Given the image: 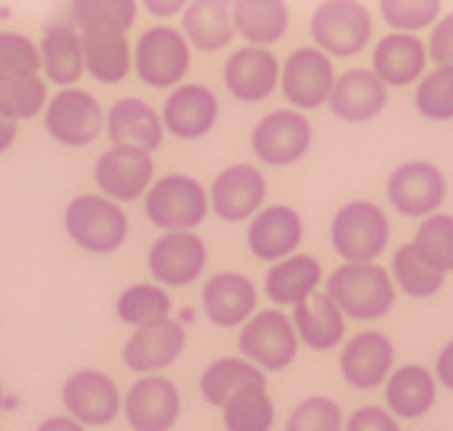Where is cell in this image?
<instances>
[{
	"label": "cell",
	"mask_w": 453,
	"mask_h": 431,
	"mask_svg": "<svg viewBox=\"0 0 453 431\" xmlns=\"http://www.w3.org/2000/svg\"><path fill=\"white\" fill-rule=\"evenodd\" d=\"M326 296L352 320H380L396 304V286L390 270L380 264H342L326 276Z\"/></svg>",
	"instance_id": "cell-1"
},
{
	"label": "cell",
	"mask_w": 453,
	"mask_h": 431,
	"mask_svg": "<svg viewBox=\"0 0 453 431\" xmlns=\"http://www.w3.org/2000/svg\"><path fill=\"white\" fill-rule=\"evenodd\" d=\"M64 232L86 254L105 258L121 250L130 235V216L102 194H76L64 210Z\"/></svg>",
	"instance_id": "cell-2"
},
{
	"label": "cell",
	"mask_w": 453,
	"mask_h": 431,
	"mask_svg": "<svg viewBox=\"0 0 453 431\" xmlns=\"http://www.w3.org/2000/svg\"><path fill=\"white\" fill-rule=\"evenodd\" d=\"M330 244L342 264H378L390 244V219L374 200H349L333 212Z\"/></svg>",
	"instance_id": "cell-3"
},
{
	"label": "cell",
	"mask_w": 453,
	"mask_h": 431,
	"mask_svg": "<svg viewBox=\"0 0 453 431\" xmlns=\"http://www.w3.org/2000/svg\"><path fill=\"white\" fill-rule=\"evenodd\" d=\"M143 212L162 235L194 232L210 216V194L194 174H162L146 190Z\"/></svg>",
	"instance_id": "cell-4"
},
{
	"label": "cell",
	"mask_w": 453,
	"mask_h": 431,
	"mask_svg": "<svg viewBox=\"0 0 453 431\" xmlns=\"http://www.w3.org/2000/svg\"><path fill=\"white\" fill-rule=\"evenodd\" d=\"M308 32L326 58H356L374 38V16L356 0H326L311 13Z\"/></svg>",
	"instance_id": "cell-5"
},
{
	"label": "cell",
	"mask_w": 453,
	"mask_h": 431,
	"mask_svg": "<svg viewBox=\"0 0 453 431\" xmlns=\"http://www.w3.org/2000/svg\"><path fill=\"white\" fill-rule=\"evenodd\" d=\"M190 70V45L174 26H152L134 45V73L150 89H178Z\"/></svg>",
	"instance_id": "cell-6"
},
{
	"label": "cell",
	"mask_w": 453,
	"mask_h": 431,
	"mask_svg": "<svg viewBox=\"0 0 453 431\" xmlns=\"http://www.w3.org/2000/svg\"><path fill=\"white\" fill-rule=\"evenodd\" d=\"M298 333L292 327V318L282 314L280 308L257 311L244 327H238V352L244 362L260 368L264 374L270 371H286L298 358Z\"/></svg>",
	"instance_id": "cell-7"
},
{
	"label": "cell",
	"mask_w": 453,
	"mask_h": 431,
	"mask_svg": "<svg viewBox=\"0 0 453 431\" xmlns=\"http://www.w3.org/2000/svg\"><path fill=\"white\" fill-rule=\"evenodd\" d=\"M42 121L54 143L67 146V150H83L92 146L105 130V108L92 96L89 89H58L48 99Z\"/></svg>",
	"instance_id": "cell-8"
},
{
	"label": "cell",
	"mask_w": 453,
	"mask_h": 431,
	"mask_svg": "<svg viewBox=\"0 0 453 431\" xmlns=\"http://www.w3.org/2000/svg\"><path fill=\"white\" fill-rule=\"evenodd\" d=\"M314 143V127L308 114L292 112V108H276V112L257 118L250 127V152L257 162L273 168H288L302 162Z\"/></svg>",
	"instance_id": "cell-9"
},
{
	"label": "cell",
	"mask_w": 453,
	"mask_h": 431,
	"mask_svg": "<svg viewBox=\"0 0 453 431\" xmlns=\"http://www.w3.org/2000/svg\"><path fill=\"white\" fill-rule=\"evenodd\" d=\"M387 204L406 219H428L447 200V174L434 162L409 159L387 174Z\"/></svg>",
	"instance_id": "cell-10"
},
{
	"label": "cell",
	"mask_w": 453,
	"mask_h": 431,
	"mask_svg": "<svg viewBox=\"0 0 453 431\" xmlns=\"http://www.w3.org/2000/svg\"><path fill=\"white\" fill-rule=\"evenodd\" d=\"M61 403L67 416L83 428H105L121 416L124 394L111 374L98 368H80L64 381Z\"/></svg>",
	"instance_id": "cell-11"
},
{
	"label": "cell",
	"mask_w": 453,
	"mask_h": 431,
	"mask_svg": "<svg viewBox=\"0 0 453 431\" xmlns=\"http://www.w3.org/2000/svg\"><path fill=\"white\" fill-rule=\"evenodd\" d=\"M206 264H210V248L196 232L159 235L150 244V254H146L152 282L162 289L194 286L206 273Z\"/></svg>",
	"instance_id": "cell-12"
},
{
	"label": "cell",
	"mask_w": 453,
	"mask_h": 431,
	"mask_svg": "<svg viewBox=\"0 0 453 431\" xmlns=\"http://www.w3.org/2000/svg\"><path fill=\"white\" fill-rule=\"evenodd\" d=\"M333 83H336V70L333 61L314 45L295 48L282 61L280 86L292 112H318L330 102Z\"/></svg>",
	"instance_id": "cell-13"
},
{
	"label": "cell",
	"mask_w": 453,
	"mask_h": 431,
	"mask_svg": "<svg viewBox=\"0 0 453 431\" xmlns=\"http://www.w3.org/2000/svg\"><path fill=\"white\" fill-rule=\"evenodd\" d=\"M92 181L102 197L114 204H134L143 200L146 190L156 181L152 156L134 146H108L92 165Z\"/></svg>",
	"instance_id": "cell-14"
},
{
	"label": "cell",
	"mask_w": 453,
	"mask_h": 431,
	"mask_svg": "<svg viewBox=\"0 0 453 431\" xmlns=\"http://www.w3.org/2000/svg\"><path fill=\"white\" fill-rule=\"evenodd\" d=\"M210 212L222 222H250L266 204V178L257 165H234L222 168L210 184Z\"/></svg>",
	"instance_id": "cell-15"
},
{
	"label": "cell",
	"mask_w": 453,
	"mask_h": 431,
	"mask_svg": "<svg viewBox=\"0 0 453 431\" xmlns=\"http://www.w3.org/2000/svg\"><path fill=\"white\" fill-rule=\"evenodd\" d=\"M130 431H172L181 419V390L165 374H146L130 384L121 406Z\"/></svg>",
	"instance_id": "cell-16"
},
{
	"label": "cell",
	"mask_w": 453,
	"mask_h": 431,
	"mask_svg": "<svg viewBox=\"0 0 453 431\" xmlns=\"http://www.w3.org/2000/svg\"><path fill=\"white\" fill-rule=\"evenodd\" d=\"M396 368V349L380 330H362L340 349V374L352 390H378Z\"/></svg>",
	"instance_id": "cell-17"
},
{
	"label": "cell",
	"mask_w": 453,
	"mask_h": 431,
	"mask_svg": "<svg viewBox=\"0 0 453 431\" xmlns=\"http://www.w3.org/2000/svg\"><path fill=\"white\" fill-rule=\"evenodd\" d=\"M280 70L282 61L270 48L244 45L228 54L226 67H222V83L232 99L244 102V105H257L280 89Z\"/></svg>",
	"instance_id": "cell-18"
},
{
	"label": "cell",
	"mask_w": 453,
	"mask_h": 431,
	"mask_svg": "<svg viewBox=\"0 0 453 431\" xmlns=\"http://www.w3.org/2000/svg\"><path fill=\"white\" fill-rule=\"evenodd\" d=\"M188 346V333L174 318L159 320V324L140 327L127 336L121 349V362L127 371L146 378V374H162L181 358Z\"/></svg>",
	"instance_id": "cell-19"
},
{
	"label": "cell",
	"mask_w": 453,
	"mask_h": 431,
	"mask_svg": "<svg viewBox=\"0 0 453 431\" xmlns=\"http://www.w3.org/2000/svg\"><path fill=\"white\" fill-rule=\"evenodd\" d=\"M200 308L212 327H222V330L244 327L257 314V286L238 270L212 273L200 292Z\"/></svg>",
	"instance_id": "cell-20"
},
{
	"label": "cell",
	"mask_w": 453,
	"mask_h": 431,
	"mask_svg": "<svg viewBox=\"0 0 453 431\" xmlns=\"http://www.w3.org/2000/svg\"><path fill=\"white\" fill-rule=\"evenodd\" d=\"M304 242V219L295 206L273 204L248 222V250L250 258L264 264H280V260L298 254V244Z\"/></svg>",
	"instance_id": "cell-21"
},
{
	"label": "cell",
	"mask_w": 453,
	"mask_h": 431,
	"mask_svg": "<svg viewBox=\"0 0 453 431\" xmlns=\"http://www.w3.org/2000/svg\"><path fill=\"white\" fill-rule=\"evenodd\" d=\"M159 118L165 134L178 140H203L219 121V99L203 83H181L168 92Z\"/></svg>",
	"instance_id": "cell-22"
},
{
	"label": "cell",
	"mask_w": 453,
	"mask_h": 431,
	"mask_svg": "<svg viewBox=\"0 0 453 431\" xmlns=\"http://www.w3.org/2000/svg\"><path fill=\"white\" fill-rule=\"evenodd\" d=\"M428 48L418 35L406 32H387L374 42L371 51V73L378 76L387 89H406L416 86L428 73Z\"/></svg>",
	"instance_id": "cell-23"
},
{
	"label": "cell",
	"mask_w": 453,
	"mask_h": 431,
	"mask_svg": "<svg viewBox=\"0 0 453 431\" xmlns=\"http://www.w3.org/2000/svg\"><path fill=\"white\" fill-rule=\"evenodd\" d=\"M387 102H390V92L371 73V67H352L336 76L326 108L333 112V118L346 124H368L384 114Z\"/></svg>",
	"instance_id": "cell-24"
},
{
	"label": "cell",
	"mask_w": 453,
	"mask_h": 431,
	"mask_svg": "<svg viewBox=\"0 0 453 431\" xmlns=\"http://www.w3.org/2000/svg\"><path fill=\"white\" fill-rule=\"evenodd\" d=\"M434 403H438V381H434V371L425 365H400L384 381V409L396 422L425 419Z\"/></svg>",
	"instance_id": "cell-25"
},
{
	"label": "cell",
	"mask_w": 453,
	"mask_h": 431,
	"mask_svg": "<svg viewBox=\"0 0 453 431\" xmlns=\"http://www.w3.org/2000/svg\"><path fill=\"white\" fill-rule=\"evenodd\" d=\"M105 134L111 146H134V150L156 152L165 140V127H162L159 112L143 99H118L105 112Z\"/></svg>",
	"instance_id": "cell-26"
},
{
	"label": "cell",
	"mask_w": 453,
	"mask_h": 431,
	"mask_svg": "<svg viewBox=\"0 0 453 431\" xmlns=\"http://www.w3.org/2000/svg\"><path fill=\"white\" fill-rule=\"evenodd\" d=\"M38 58H42V73H45V83L70 89L83 80V38L80 32L67 23H51L42 32V42H38Z\"/></svg>",
	"instance_id": "cell-27"
},
{
	"label": "cell",
	"mask_w": 453,
	"mask_h": 431,
	"mask_svg": "<svg viewBox=\"0 0 453 431\" xmlns=\"http://www.w3.org/2000/svg\"><path fill=\"white\" fill-rule=\"evenodd\" d=\"M324 282V266L311 254H292V258L273 264L264 276V292L276 308H295L308 302Z\"/></svg>",
	"instance_id": "cell-28"
},
{
	"label": "cell",
	"mask_w": 453,
	"mask_h": 431,
	"mask_svg": "<svg viewBox=\"0 0 453 431\" xmlns=\"http://www.w3.org/2000/svg\"><path fill=\"white\" fill-rule=\"evenodd\" d=\"M288 318L298 333V342L314 352H330L346 340V318L326 292H314L308 302L295 304Z\"/></svg>",
	"instance_id": "cell-29"
},
{
	"label": "cell",
	"mask_w": 453,
	"mask_h": 431,
	"mask_svg": "<svg viewBox=\"0 0 453 431\" xmlns=\"http://www.w3.org/2000/svg\"><path fill=\"white\" fill-rule=\"evenodd\" d=\"M181 35L188 38L190 51L216 54L226 51L234 38L232 4L222 0H194L181 13Z\"/></svg>",
	"instance_id": "cell-30"
},
{
	"label": "cell",
	"mask_w": 453,
	"mask_h": 431,
	"mask_svg": "<svg viewBox=\"0 0 453 431\" xmlns=\"http://www.w3.org/2000/svg\"><path fill=\"white\" fill-rule=\"evenodd\" d=\"M288 4L282 0H238L232 4L234 35L244 38L250 48H270L282 42L288 32Z\"/></svg>",
	"instance_id": "cell-31"
},
{
	"label": "cell",
	"mask_w": 453,
	"mask_h": 431,
	"mask_svg": "<svg viewBox=\"0 0 453 431\" xmlns=\"http://www.w3.org/2000/svg\"><path fill=\"white\" fill-rule=\"evenodd\" d=\"M83 38V67L96 83H124L134 67V54L124 32H80Z\"/></svg>",
	"instance_id": "cell-32"
},
{
	"label": "cell",
	"mask_w": 453,
	"mask_h": 431,
	"mask_svg": "<svg viewBox=\"0 0 453 431\" xmlns=\"http://www.w3.org/2000/svg\"><path fill=\"white\" fill-rule=\"evenodd\" d=\"M248 387H266V374L250 362H244L242 356L216 358L200 374V396L212 409H222L234 394H242Z\"/></svg>",
	"instance_id": "cell-33"
},
{
	"label": "cell",
	"mask_w": 453,
	"mask_h": 431,
	"mask_svg": "<svg viewBox=\"0 0 453 431\" xmlns=\"http://www.w3.org/2000/svg\"><path fill=\"white\" fill-rule=\"evenodd\" d=\"M390 280H393V286H396V292L422 302V298L438 296L441 289H444L447 276L441 270H434L412 244H403V248H396V254H393Z\"/></svg>",
	"instance_id": "cell-34"
},
{
	"label": "cell",
	"mask_w": 453,
	"mask_h": 431,
	"mask_svg": "<svg viewBox=\"0 0 453 431\" xmlns=\"http://www.w3.org/2000/svg\"><path fill=\"white\" fill-rule=\"evenodd\" d=\"M114 314H118L121 324L134 327V330L159 324V320L172 318V296L156 282H134L118 296Z\"/></svg>",
	"instance_id": "cell-35"
},
{
	"label": "cell",
	"mask_w": 453,
	"mask_h": 431,
	"mask_svg": "<svg viewBox=\"0 0 453 431\" xmlns=\"http://www.w3.org/2000/svg\"><path fill=\"white\" fill-rule=\"evenodd\" d=\"M136 0H76L70 4V26L76 32H124L136 23Z\"/></svg>",
	"instance_id": "cell-36"
},
{
	"label": "cell",
	"mask_w": 453,
	"mask_h": 431,
	"mask_svg": "<svg viewBox=\"0 0 453 431\" xmlns=\"http://www.w3.org/2000/svg\"><path fill=\"white\" fill-rule=\"evenodd\" d=\"M48 83L38 73L0 76V114L10 121H32L48 105Z\"/></svg>",
	"instance_id": "cell-37"
},
{
	"label": "cell",
	"mask_w": 453,
	"mask_h": 431,
	"mask_svg": "<svg viewBox=\"0 0 453 431\" xmlns=\"http://www.w3.org/2000/svg\"><path fill=\"white\" fill-rule=\"evenodd\" d=\"M219 412L226 431H273L276 425V403L266 387H248L234 394Z\"/></svg>",
	"instance_id": "cell-38"
},
{
	"label": "cell",
	"mask_w": 453,
	"mask_h": 431,
	"mask_svg": "<svg viewBox=\"0 0 453 431\" xmlns=\"http://www.w3.org/2000/svg\"><path fill=\"white\" fill-rule=\"evenodd\" d=\"M409 244H412L434 270H441L444 276L453 273V216L434 212V216L422 219Z\"/></svg>",
	"instance_id": "cell-39"
},
{
	"label": "cell",
	"mask_w": 453,
	"mask_h": 431,
	"mask_svg": "<svg viewBox=\"0 0 453 431\" xmlns=\"http://www.w3.org/2000/svg\"><path fill=\"white\" fill-rule=\"evenodd\" d=\"M412 105L425 121H453V70L434 67L416 83Z\"/></svg>",
	"instance_id": "cell-40"
},
{
	"label": "cell",
	"mask_w": 453,
	"mask_h": 431,
	"mask_svg": "<svg viewBox=\"0 0 453 431\" xmlns=\"http://www.w3.org/2000/svg\"><path fill=\"white\" fill-rule=\"evenodd\" d=\"M342 422H346V416H342L340 403L333 396L314 394L295 403L282 431H342Z\"/></svg>",
	"instance_id": "cell-41"
},
{
	"label": "cell",
	"mask_w": 453,
	"mask_h": 431,
	"mask_svg": "<svg viewBox=\"0 0 453 431\" xmlns=\"http://www.w3.org/2000/svg\"><path fill=\"white\" fill-rule=\"evenodd\" d=\"M378 10L393 32H406V35L431 29L441 19L438 0H380Z\"/></svg>",
	"instance_id": "cell-42"
},
{
	"label": "cell",
	"mask_w": 453,
	"mask_h": 431,
	"mask_svg": "<svg viewBox=\"0 0 453 431\" xmlns=\"http://www.w3.org/2000/svg\"><path fill=\"white\" fill-rule=\"evenodd\" d=\"M16 73H42L38 45L23 32L0 29V76Z\"/></svg>",
	"instance_id": "cell-43"
},
{
	"label": "cell",
	"mask_w": 453,
	"mask_h": 431,
	"mask_svg": "<svg viewBox=\"0 0 453 431\" xmlns=\"http://www.w3.org/2000/svg\"><path fill=\"white\" fill-rule=\"evenodd\" d=\"M428 48V61H434L438 67L453 70V10L441 13V19L431 26V35L425 42Z\"/></svg>",
	"instance_id": "cell-44"
},
{
	"label": "cell",
	"mask_w": 453,
	"mask_h": 431,
	"mask_svg": "<svg viewBox=\"0 0 453 431\" xmlns=\"http://www.w3.org/2000/svg\"><path fill=\"white\" fill-rule=\"evenodd\" d=\"M342 431H400V422L384 406H358L346 416Z\"/></svg>",
	"instance_id": "cell-45"
},
{
	"label": "cell",
	"mask_w": 453,
	"mask_h": 431,
	"mask_svg": "<svg viewBox=\"0 0 453 431\" xmlns=\"http://www.w3.org/2000/svg\"><path fill=\"white\" fill-rule=\"evenodd\" d=\"M434 381H438L444 390H450L453 394V340L444 342L438 352V358H434Z\"/></svg>",
	"instance_id": "cell-46"
},
{
	"label": "cell",
	"mask_w": 453,
	"mask_h": 431,
	"mask_svg": "<svg viewBox=\"0 0 453 431\" xmlns=\"http://www.w3.org/2000/svg\"><path fill=\"white\" fill-rule=\"evenodd\" d=\"M35 431H86L80 422H73L70 416H48L38 422Z\"/></svg>",
	"instance_id": "cell-47"
},
{
	"label": "cell",
	"mask_w": 453,
	"mask_h": 431,
	"mask_svg": "<svg viewBox=\"0 0 453 431\" xmlns=\"http://www.w3.org/2000/svg\"><path fill=\"white\" fill-rule=\"evenodd\" d=\"M16 136H19V124L10 121V118H4V114H0V156H4L7 150H13Z\"/></svg>",
	"instance_id": "cell-48"
},
{
	"label": "cell",
	"mask_w": 453,
	"mask_h": 431,
	"mask_svg": "<svg viewBox=\"0 0 453 431\" xmlns=\"http://www.w3.org/2000/svg\"><path fill=\"white\" fill-rule=\"evenodd\" d=\"M184 7L188 4H181V0H172V4H159V0H146L143 10H150L152 16H174V13H184Z\"/></svg>",
	"instance_id": "cell-49"
},
{
	"label": "cell",
	"mask_w": 453,
	"mask_h": 431,
	"mask_svg": "<svg viewBox=\"0 0 453 431\" xmlns=\"http://www.w3.org/2000/svg\"><path fill=\"white\" fill-rule=\"evenodd\" d=\"M0 412H4V384H0Z\"/></svg>",
	"instance_id": "cell-50"
},
{
	"label": "cell",
	"mask_w": 453,
	"mask_h": 431,
	"mask_svg": "<svg viewBox=\"0 0 453 431\" xmlns=\"http://www.w3.org/2000/svg\"><path fill=\"white\" fill-rule=\"evenodd\" d=\"M4 16H7V7H0V19H4Z\"/></svg>",
	"instance_id": "cell-51"
}]
</instances>
